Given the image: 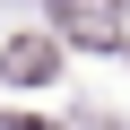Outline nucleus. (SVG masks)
<instances>
[{"mask_svg": "<svg viewBox=\"0 0 130 130\" xmlns=\"http://www.w3.org/2000/svg\"><path fill=\"white\" fill-rule=\"evenodd\" d=\"M0 70H9L18 87H35V78H52V70H61V43H43V35H18L9 52H0Z\"/></svg>", "mask_w": 130, "mask_h": 130, "instance_id": "obj_1", "label": "nucleus"}, {"mask_svg": "<svg viewBox=\"0 0 130 130\" xmlns=\"http://www.w3.org/2000/svg\"><path fill=\"white\" fill-rule=\"evenodd\" d=\"M61 26H70V43H87V52H113L121 43V26L104 9H87V0H61Z\"/></svg>", "mask_w": 130, "mask_h": 130, "instance_id": "obj_2", "label": "nucleus"}]
</instances>
